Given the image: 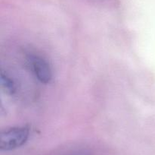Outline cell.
Returning a JSON list of instances; mask_svg holds the SVG:
<instances>
[{"instance_id":"1","label":"cell","mask_w":155,"mask_h":155,"mask_svg":"<svg viewBox=\"0 0 155 155\" xmlns=\"http://www.w3.org/2000/svg\"><path fill=\"white\" fill-rule=\"evenodd\" d=\"M30 135V129L27 126L14 127L3 131L0 137V149L11 150L20 147L26 143Z\"/></svg>"},{"instance_id":"2","label":"cell","mask_w":155,"mask_h":155,"mask_svg":"<svg viewBox=\"0 0 155 155\" xmlns=\"http://www.w3.org/2000/svg\"><path fill=\"white\" fill-rule=\"evenodd\" d=\"M30 65L35 76L41 83H49L52 78V73L49 65L43 58L38 56H31Z\"/></svg>"},{"instance_id":"3","label":"cell","mask_w":155,"mask_h":155,"mask_svg":"<svg viewBox=\"0 0 155 155\" xmlns=\"http://www.w3.org/2000/svg\"><path fill=\"white\" fill-rule=\"evenodd\" d=\"M1 82L3 89L9 94H14L16 91V86L10 77L3 72L1 73Z\"/></svg>"}]
</instances>
